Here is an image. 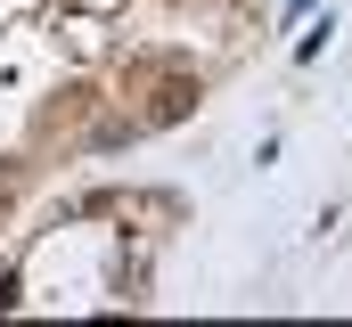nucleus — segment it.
I'll return each instance as SVG.
<instances>
[{"instance_id": "f257e3e1", "label": "nucleus", "mask_w": 352, "mask_h": 327, "mask_svg": "<svg viewBox=\"0 0 352 327\" xmlns=\"http://www.w3.org/2000/svg\"><path fill=\"white\" fill-rule=\"evenodd\" d=\"M197 98H205V90H197L188 74H164V82H156V98H148V123H180Z\"/></svg>"}, {"instance_id": "f03ea898", "label": "nucleus", "mask_w": 352, "mask_h": 327, "mask_svg": "<svg viewBox=\"0 0 352 327\" xmlns=\"http://www.w3.org/2000/svg\"><path fill=\"white\" fill-rule=\"evenodd\" d=\"M8 196H16V172H8V164H0V213H8Z\"/></svg>"}]
</instances>
